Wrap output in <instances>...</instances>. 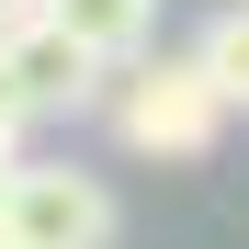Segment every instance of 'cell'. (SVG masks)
Instances as JSON below:
<instances>
[{
  "mask_svg": "<svg viewBox=\"0 0 249 249\" xmlns=\"http://www.w3.org/2000/svg\"><path fill=\"white\" fill-rule=\"evenodd\" d=\"M113 136L136 147V159H204L227 136V102H215V79H204L193 57H113Z\"/></svg>",
  "mask_w": 249,
  "mask_h": 249,
  "instance_id": "cell-1",
  "label": "cell"
},
{
  "mask_svg": "<svg viewBox=\"0 0 249 249\" xmlns=\"http://www.w3.org/2000/svg\"><path fill=\"white\" fill-rule=\"evenodd\" d=\"M113 193L91 170H68V159H23L12 147V181H0V238L23 249H113Z\"/></svg>",
  "mask_w": 249,
  "mask_h": 249,
  "instance_id": "cell-2",
  "label": "cell"
},
{
  "mask_svg": "<svg viewBox=\"0 0 249 249\" xmlns=\"http://www.w3.org/2000/svg\"><path fill=\"white\" fill-rule=\"evenodd\" d=\"M0 79H12V102H23L34 124H57V113H91V91H102V57L79 46L68 23L23 12L12 34H0Z\"/></svg>",
  "mask_w": 249,
  "mask_h": 249,
  "instance_id": "cell-3",
  "label": "cell"
},
{
  "mask_svg": "<svg viewBox=\"0 0 249 249\" xmlns=\"http://www.w3.org/2000/svg\"><path fill=\"white\" fill-rule=\"evenodd\" d=\"M46 23H68L79 46L113 68V57H136L147 34H159V0H46Z\"/></svg>",
  "mask_w": 249,
  "mask_h": 249,
  "instance_id": "cell-4",
  "label": "cell"
},
{
  "mask_svg": "<svg viewBox=\"0 0 249 249\" xmlns=\"http://www.w3.org/2000/svg\"><path fill=\"white\" fill-rule=\"evenodd\" d=\"M193 68L215 79V102H227V113H249V0H238L227 23H204V46H193Z\"/></svg>",
  "mask_w": 249,
  "mask_h": 249,
  "instance_id": "cell-5",
  "label": "cell"
},
{
  "mask_svg": "<svg viewBox=\"0 0 249 249\" xmlns=\"http://www.w3.org/2000/svg\"><path fill=\"white\" fill-rule=\"evenodd\" d=\"M23 12H46V0H0V34H12V23H23Z\"/></svg>",
  "mask_w": 249,
  "mask_h": 249,
  "instance_id": "cell-6",
  "label": "cell"
},
{
  "mask_svg": "<svg viewBox=\"0 0 249 249\" xmlns=\"http://www.w3.org/2000/svg\"><path fill=\"white\" fill-rule=\"evenodd\" d=\"M0 181H12V147H0Z\"/></svg>",
  "mask_w": 249,
  "mask_h": 249,
  "instance_id": "cell-7",
  "label": "cell"
},
{
  "mask_svg": "<svg viewBox=\"0 0 249 249\" xmlns=\"http://www.w3.org/2000/svg\"><path fill=\"white\" fill-rule=\"evenodd\" d=\"M0 249H23V238H0Z\"/></svg>",
  "mask_w": 249,
  "mask_h": 249,
  "instance_id": "cell-8",
  "label": "cell"
}]
</instances>
